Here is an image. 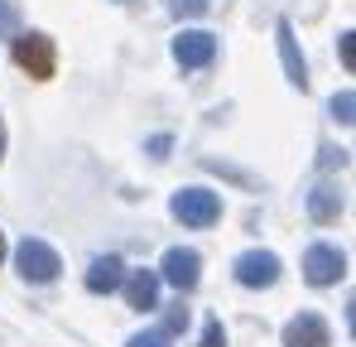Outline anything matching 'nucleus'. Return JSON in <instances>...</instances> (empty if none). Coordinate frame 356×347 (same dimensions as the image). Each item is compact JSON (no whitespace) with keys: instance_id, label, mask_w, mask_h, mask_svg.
<instances>
[{"instance_id":"nucleus-16","label":"nucleus","mask_w":356,"mask_h":347,"mask_svg":"<svg viewBox=\"0 0 356 347\" xmlns=\"http://www.w3.org/2000/svg\"><path fill=\"white\" fill-rule=\"evenodd\" d=\"M197 347H227V328H222V318H207L202 343H197Z\"/></svg>"},{"instance_id":"nucleus-15","label":"nucleus","mask_w":356,"mask_h":347,"mask_svg":"<svg viewBox=\"0 0 356 347\" xmlns=\"http://www.w3.org/2000/svg\"><path fill=\"white\" fill-rule=\"evenodd\" d=\"M125 347H169V333L164 328H145V333H135Z\"/></svg>"},{"instance_id":"nucleus-23","label":"nucleus","mask_w":356,"mask_h":347,"mask_svg":"<svg viewBox=\"0 0 356 347\" xmlns=\"http://www.w3.org/2000/svg\"><path fill=\"white\" fill-rule=\"evenodd\" d=\"M0 261H5V231H0Z\"/></svg>"},{"instance_id":"nucleus-12","label":"nucleus","mask_w":356,"mask_h":347,"mask_svg":"<svg viewBox=\"0 0 356 347\" xmlns=\"http://www.w3.org/2000/svg\"><path fill=\"white\" fill-rule=\"evenodd\" d=\"M308 217H313V222H337V217H342V193H337L332 183H313V193H308Z\"/></svg>"},{"instance_id":"nucleus-19","label":"nucleus","mask_w":356,"mask_h":347,"mask_svg":"<svg viewBox=\"0 0 356 347\" xmlns=\"http://www.w3.org/2000/svg\"><path fill=\"white\" fill-rule=\"evenodd\" d=\"M178 328H188V309H183V304H174V309H169V318H164V333H169V338H174Z\"/></svg>"},{"instance_id":"nucleus-5","label":"nucleus","mask_w":356,"mask_h":347,"mask_svg":"<svg viewBox=\"0 0 356 347\" xmlns=\"http://www.w3.org/2000/svg\"><path fill=\"white\" fill-rule=\"evenodd\" d=\"M347 275V256L337 246H308L303 256V280L308 285H337Z\"/></svg>"},{"instance_id":"nucleus-9","label":"nucleus","mask_w":356,"mask_h":347,"mask_svg":"<svg viewBox=\"0 0 356 347\" xmlns=\"http://www.w3.org/2000/svg\"><path fill=\"white\" fill-rule=\"evenodd\" d=\"M275 44H280V58H284V77L303 92V87H308V63H303V54H298V39H294V24H289V20H280Z\"/></svg>"},{"instance_id":"nucleus-17","label":"nucleus","mask_w":356,"mask_h":347,"mask_svg":"<svg viewBox=\"0 0 356 347\" xmlns=\"http://www.w3.org/2000/svg\"><path fill=\"white\" fill-rule=\"evenodd\" d=\"M318 164H323V169H342V164H347V150H332V145H323V150H318Z\"/></svg>"},{"instance_id":"nucleus-22","label":"nucleus","mask_w":356,"mask_h":347,"mask_svg":"<svg viewBox=\"0 0 356 347\" xmlns=\"http://www.w3.org/2000/svg\"><path fill=\"white\" fill-rule=\"evenodd\" d=\"M0 160H5V125H0Z\"/></svg>"},{"instance_id":"nucleus-14","label":"nucleus","mask_w":356,"mask_h":347,"mask_svg":"<svg viewBox=\"0 0 356 347\" xmlns=\"http://www.w3.org/2000/svg\"><path fill=\"white\" fill-rule=\"evenodd\" d=\"M207 5L212 0H169V10H174L178 20H197V15H207Z\"/></svg>"},{"instance_id":"nucleus-4","label":"nucleus","mask_w":356,"mask_h":347,"mask_svg":"<svg viewBox=\"0 0 356 347\" xmlns=\"http://www.w3.org/2000/svg\"><path fill=\"white\" fill-rule=\"evenodd\" d=\"M197 275H202V256H197L193 246H174V251L164 256V265H159V280H169L178 294L197 289Z\"/></svg>"},{"instance_id":"nucleus-8","label":"nucleus","mask_w":356,"mask_h":347,"mask_svg":"<svg viewBox=\"0 0 356 347\" xmlns=\"http://www.w3.org/2000/svg\"><path fill=\"white\" fill-rule=\"evenodd\" d=\"M284 347H332V333L318 314H298L284 323Z\"/></svg>"},{"instance_id":"nucleus-6","label":"nucleus","mask_w":356,"mask_h":347,"mask_svg":"<svg viewBox=\"0 0 356 347\" xmlns=\"http://www.w3.org/2000/svg\"><path fill=\"white\" fill-rule=\"evenodd\" d=\"M236 280L245 289H270L275 280H280V256L275 251H245V256H236Z\"/></svg>"},{"instance_id":"nucleus-11","label":"nucleus","mask_w":356,"mask_h":347,"mask_svg":"<svg viewBox=\"0 0 356 347\" xmlns=\"http://www.w3.org/2000/svg\"><path fill=\"white\" fill-rule=\"evenodd\" d=\"M120 280H125V261L120 256H97L92 270H87V289L92 294H111V289H120Z\"/></svg>"},{"instance_id":"nucleus-1","label":"nucleus","mask_w":356,"mask_h":347,"mask_svg":"<svg viewBox=\"0 0 356 347\" xmlns=\"http://www.w3.org/2000/svg\"><path fill=\"white\" fill-rule=\"evenodd\" d=\"M169 208H174V217L183 227H212L222 217V198L212 188H178Z\"/></svg>"},{"instance_id":"nucleus-21","label":"nucleus","mask_w":356,"mask_h":347,"mask_svg":"<svg viewBox=\"0 0 356 347\" xmlns=\"http://www.w3.org/2000/svg\"><path fill=\"white\" fill-rule=\"evenodd\" d=\"M149 155H154V160H169V135H154V140H149Z\"/></svg>"},{"instance_id":"nucleus-2","label":"nucleus","mask_w":356,"mask_h":347,"mask_svg":"<svg viewBox=\"0 0 356 347\" xmlns=\"http://www.w3.org/2000/svg\"><path fill=\"white\" fill-rule=\"evenodd\" d=\"M15 265H19V275L24 280H34V285H49V280H58V270H63V261H58V251L49 246V241H19V251H15Z\"/></svg>"},{"instance_id":"nucleus-3","label":"nucleus","mask_w":356,"mask_h":347,"mask_svg":"<svg viewBox=\"0 0 356 347\" xmlns=\"http://www.w3.org/2000/svg\"><path fill=\"white\" fill-rule=\"evenodd\" d=\"M15 63L29 77H54V39L49 34H15Z\"/></svg>"},{"instance_id":"nucleus-10","label":"nucleus","mask_w":356,"mask_h":347,"mask_svg":"<svg viewBox=\"0 0 356 347\" xmlns=\"http://www.w3.org/2000/svg\"><path fill=\"white\" fill-rule=\"evenodd\" d=\"M120 285H125V299H130V309H140V314L159 304V270H130Z\"/></svg>"},{"instance_id":"nucleus-7","label":"nucleus","mask_w":356,"mask_h":347,"mask_svg":"<svg viewBox=\"0 0 356 347\" xmlns=\"http://www.w3.org/2000/svg\"><path fill=\"white\" fill-rule=\"evenodd\" d=\"M174 58L183 68H207V63L217 58V39H212L207 29H183L174 39Z\"/></svg>"},{"instance_id":"nucleus-13","label":"nucleus","mask_w":356,"mask_h":347,"mask_svg":"<svg viewBox=\"0 0 356 347\" xmlns=\"http://www.w3.org/2000/svg\"><path fill=\"white\" fill-rule=\"evenodd\" d=\"M356 92H337V97H332V116H337V121H342V125H352L356 121Z\"/></svg>"},{"instance_id":"nucleus-18","label":"nucleus","mask_w":356,"mask_h":347,"mask_svg":"<svg viewBox=\"0 0 356 347\" xmlns=\"http://www.w3.org/2000/svg\"><path fill=\"white\" fill-rule=\"evenodd\" d=\"M0 34H19V15L10 0H0Z\"/></svg>"},{"instance_id":"nucleus-20","label":"nucleus","mask_w":356,"mask_h":347,"mask_svg":"<svg viewBox=\"0 0 356 347\" xmlns=\"http://www.w3.org/2000/svg\"><path fill=\"white\" fill-rule=\"evenodd\" d=\"M337 49H342V63H347V68H356V34H352V29L337 39Z\"/></svg>"}]
</instances>
